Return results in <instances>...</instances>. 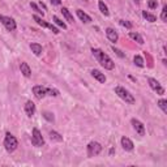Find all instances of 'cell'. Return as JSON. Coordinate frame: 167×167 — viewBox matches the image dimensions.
<instances>
[{
  "mask_svg": "<svg viewBox=\"0 0 167 167\" xmlns=\"http://www.w3.org/2000/svg\"><path fill=\"white\" fill-rule=\"evenodd\" d=\"M0 22H2L7 30H9V32H13V30H16V21H14L13 18L11 17H7V16H0Z\"/></svg>",
  "mask_w": 167,
  "mask_h": 167,
  "instance_id": "7",
  "label": "cell"
},
{
  "mask_svg": "<svg viewBox=\"0 0 167 167\" xmlns=\"http://www.w3.org/2000/svg\"><path fill=\"white\" fill-rule=\"evenodd\" d=\"M51 3L54 5H60L61 4V0H51Z\"/></svg>",
  "mask_w": 167,
  "mask_h": 167,
  "instance_id": "32",
  "label": "cell"
},
{
  "mask_svg": "<svg viewBox=\"0 0 167 167\" xmlns=\"http://www.w3.org/2000/svg\"><path fill=\"white\" fill-rule=\"evenodd\" d=\"M52 20H54V22H55L57 26H60V27H63V29H67V25H65L60 18H57L56 16H54V18H52Z\"/></svg>",
  "mask_w": 167,
  "mask_h": 167,
  "instance_id": "25",
  "label": "cell"
},
{
  "mask_svg": "<svg viewBox=\"0 0 167 167\" xmlns=\"http://www.w3.org/2000/svg\"><path fill=\"white\" fill-rule=\"evenodd\" d=\"M133 60H135V64L137 65V67H140V68L144 67V60H142V57H141L140 55H136Z\"/></svg>",
  "mask_w": 167,
  "mask_h": 167,
  "instance_id": "23",
  "label": "cell"
},
{
  "mask_svg": "<svg viewBox=\"0 0 167 167\" xmlns=\"http://www.w3.org/2000/svg\"><path fill=\"white\" fill-rule=\"evenodd\" d=\"M119 22H120V25H121V26H124V27H127V29H130V27H132V24H130L129 21H125V20H120Z\"/></svg>",
  "mask_w": 167,
  "mask_h": 167,
  "instance_id": "27",
  "label": "cell"
},
{
  "mask_svg": "<svg viewBox=\"0 0 167 167\" xmlns=\"http://www.w3.org/2000/svg\"><path fill=\"white\" fill-rule=\"evenodd\" d=\"M148 82H149V86H150V88L153 89L154 91H157V94H159V96H163V94H165V89L162 88L161 84H159L155 78H149Z\"/></svg>",
  "mask_w": 167,
  "mask_h": 167,
  "instance_id": "9",
  "label": "cell"
},
{
  "mask_svg": "<svg viewBox=\"0 0 167 167\" xmlns=\"http://www.w3.org/2000/svg\"><path fill=\"white\" fill-rule=\"evenodd\" d=\"M4 146H5V150L8 151V153H12V151H14L17 149L18 141H17V139L13 135H11L8 132L5 135V139H4Z\"/></svg>",
  "mask_w": 167,
  "mask_h": 167,
  "instance_id": "3",
  "label": "cell"
},
{
  "mask_svg": "<svg viewBox=\"0 0 167 167\" xmlns=\"http://www.w3.org/2000/svg\"><path fill=\"white\" fill-rule=\"evenodd\" d=\"M112 50H114V52H115L116 55H118V56H120V57H124V56H125V54H123V52L120 51V50L115 48V47H112Z\"/></svg>",
  "mask_w": 167,
  "mask_h": 167,
  "instance_id": "31",
  "label": "cell"
},
{
  "mask_svg": "<svg viewBox=\"0 0 167 167\" xmlns=\"http://www.w3.org/2000/svg\"><path fill=\"white\" fill-rule=\"evenodd\" d=\"M91 76L96 78V80H98L101 84H105L106 82V76L102 73V72H99L98 69H93L91 71Z\"/></svg>",
  "mask_w": 167,
  "mask_h": 167,
  "instance_id": "11",
  "label": "cell"
},
{
  "mask_svg": "<svg viewBox=\"0 0 167 167\" xmlns=\"http://www.w3.org/2000/svg\"><path fill=\"white\" fill-rule=\"evenodd\" d=\"M30 7H32V8H33L35 12H37V13H42V14H43V12L39 9V7H38L37 4H35V3H30Z\"/></svg>",
  "mask_w": 167,
  "mask_h": 167,
  "instance_id": "30",
  "label": "cell"
},
{
  "mask_svg": "<svg viewBox=\"0 0 167 167\" xmlns=\"http://www.w3.org/2000/svg\"><path fill=\"white\" fill-rule=\"evenodd\" d=\"M158 106L161 107V110L165 112V114H167V101L166 99H161L158 102Z\"/></svg>",
  "mask_w": 167,
  "mask_h": 167,
  "instance_id": "24",
  "label": "cell"
},
{
  "mask_svg": "<svg viewBox=\"0 0 167 167\" xmlns=\"http://www.w3.org/2000/svg\"><path fill=\"white\" fill-rule=\"evenodd\" d=\"M130 123H132L133 129L136 130L137 133H139L140 136H145V127H144V124H142V123H141L140 120L132 119V120H130Z\"/></svg>",
  "mask_w": 167,
  "mask_h": 167,
  "instance_id": "10",
  "label": "cell"
},
{
  "mask_svg": "<svg viewBox=\"0 0 167 167\" xmlns=\"http://www.w3.org/2000/svg\"><path fill=\"white\" fill-rule=\"evenodd\" d=\"M50 137H51V140H55V141H63V137L57 132H55V130L50 132Z\"/></svg>",
  "mask_w": 167,
  "mask_h": 167,
  "instance_id": "22",
  "label": "cell"
},
{
  "mask_svg": "<svg viewBox=\"0 0 167 167\" xmlns=\"http://www.w3.org/2000/svg\"><path fill=\"white\" fill-rule=\"evenodd\" d=\"M101 151H102V146H101V144L98 142H90L88 145V155L91 158V157H97Z\"/></svg>",
  "mask_w": 167,
  "mask_h": 167,
  "instance_id": "8",
  "label": "cell"
},
{
  "mask_svg": "<svg viewBox=\"0 0 167 167\" xmlns=\"http://www.w3.org/2000/svg\"><path fill=\"white\" fill-rule=\"evenodd\" d=\"M161 18H162L163 22H166V21H167V7H163L162 14H161Z\"/></svg>",
  "mask_w": 167,
  "mask_h": 167,
  "instance_id": "28",
  "label": "cell"
},
{
  "mask_svg": "<svg viewBox=\"0 0 167 167\" xmlns=\"http://www.w3.org/2000/svg\"><path fill=\"white\" fill-rule=\"evenodd\" d=\"M30 50H32V52H34V55H37V56H39L42 54V46L38 45V43H32Z\"/></svg>",
  "mask_w": 167,
  "mask_h": 167,
  "instance_id": "17",
  "label": "cell"
},
{
  "mask_svg": "<svg viewBox=\"0 0 167 167\" xmlns=\"http://www.w3.org/2000/svg\"><path fill=\"white\" fill-rule=\"evenodd\" d=\"M115 93L118 94V96L123 101H124L125 103H129V105H133L135 103V97L128 90H125L124 88H121V86H116V88H115Z\"/></svg>",
  "mask_w": 167,
  "mask_h": 167,
  "instance_id": "4",
  "label": "cell"
},
{
  "mask_svg": "<svg viewBox=\"0 0 167 167\" xmlns=\"http://www.w3.org/2000/svg\"><path fill=\"white\" fill-rule=\"evenodd\" d=\"M77 16H78V18L82 21V22H85V24H89V22H91V17L90 16H88L84 11H81V9H77Z\"/></svg>",
  "mask_w": 167,
  "mask_h": 167,
  "instance_id": "16",
  "label": "cell"
},
{
  "mask_svg": "<svg viewBox=\"0 0 167 167\" xmlns=\"http://www.w3.org/2000/svg\"><path fill=\"white\" fill-rule=\"evenodd\" d=\"M43 118L47 119L48 121H54V114H51V112H43Z\"/></svg>",
  "mask_w": 167,
  "mask_h": 167,
  "instance_id": "26",
  "label": "cell"
},
{
  "mask_svg": "<svg viewBox=\"0 0 167 167\" xmlns=\"http://www.w3.org/2000/svg\"><path fill=\"white\" fill-rule=\"evenodd\" d=\"M129 37L132 38L133 41H136L137 43H140V45H142V43H144V38L141 37L139 33H129Z\"/></svg>",
  "mask_w": 167,
  "mask_h": 167,
  "instance_id": "20",
  "label": "cell"
},
{
  "mask_svg": "<svg viewBox=\"0 0 167 167\" xmlns=\"http://www.w3.org/2000/svg\"><path fill=\"white\" fill-rule=\"evenodd\" d=\"M25 112L27 116H33L35 114V105L32 102V101H27L25 105Z\"/></svg>",
  "mask_w": 167,
  "mask_h": 167,
  "instance_id": "13",
  "label": "cell"
},
{
  "mask_svg": "<svg viewBox=\"0 0 167 167\" xmlns=\"http://www.w3.org/2000/svg\"><path fill=\"white\" fill-rule=\"evenodd\" d=\"M20 69H21V73H22L25 77H30L32 76V69H30V67L27 65V63H21V65H20Z\"/></svg>",
  "mask_w": 167,
  "mask_h": 167,
  "instance_id": "15",
  "label": "cell"
},
{
  "mask_svg": "<svg viewBox=\"0 0 167 167\" xmlns=\"http://www.w3.org/2000/svg\"><path fill=\"white\" fill-rule=\"evenodd\" d=\"M32 144L34 145V146H43V145H45V140H43V137H42V135H41L38 128H34L33 129Z\"/></svg>",
  "mask_w": 167,
  "mask_h": 167,
  "instance_id": "6",
  "label": "cell"
},
{
  "mask_svg": "<svg viewBox=\"0 0 167 167\" xmlns=\"http://www.w3.org/2000/svg\"><path fill=\"white\" fill-rule=\"evenodd\" d=\"M106 34H107V38L110 39L111 42H118V33H116L112 27H107L106 29Z\"/></svg>",
  "mask_w": 167,
  "mask_h": 167,
  "instance_id": "14",
  "label": "cell"
},
{
  "mask_svg": "<svg viewBox=\"0 0 167 167\" xmlns=\"http://www.w3.org/2000/svg\"><path fill=\"white\" fill-rule=\"evenodd\" d=\"M98 7H99V11L102 12V13L105 14V16H108V14H110V12H108V8H107V5H106L103 2H99Z\"/></svg>",
  "mask_w": 167,
  "mask_h": 167,
  "instance_id": "21",
  "label": "cell"
},
{
  "mask_svg": "<svg viewBox=\"0 0 167 167\" xmlns=\"http://www.w3.org/2000/svg\"><path fill=\"white\" fill-rule=\"evenodd\" d=\"M61 13H63V16L65 17V20H67L68 22H73V16H72L71 12L67 8H61Z\"/></svg>",
  "mask_w": 167,
  "mask_h": 167,
  "instance_id": "19",
  "label": "cell"
},
{
  "mask_svg": "<svg viewBox=\"0 0 167 167\" xmlns=\"http://www.w3.org/2000/svg\"><path fill=\"white\" fill-rule=\"evenodd\" d=\"M121 146H123V149H124V150L130 151V150H133V142L130 141L128 137H123V139H121Z\"/></svg>",
  "mask_w": 167,
  "mask_h": 167,
  "instance_id": "12",
  "label": "cell"
},
{
  "mask_svg": "<svg viewBox=\"0 0 167 167\" xmlns=\"http://www.w3.org/2000/svg\"><path fill=\"white\" fill-rule=\"evenodd\" d=\"M142 16H144V18L146 21H149V22H154V21H157V17L154 16V14H151V13H149L146 11L142 12Z\"/></svg>",
  "mask_w": 167,
  "mask_h": 167,
  "instance_id": "18",
  "label": "cell"
},
{
  "mask_svg": "<svg viewBox=\"0 0 167 167\" xmlns=\"http://www.w3.org/2000/svg\"><path fill=\"white\" fill-rule=\"evenodd\" d=\"M148 5H149V8L154 9V8H157V7H158V3H157V0H149Z\"/></svg>",
  "mask_w": 167,
  "mask_h": 167,
  "instance_id": "29",
  "label": "cell"
},
{
  "mask_svg": "<svg viewBox=\"0 0 167 167\" xmlns=\"http://www.w3.org/2000/svg\"><path fill=\"white\" fill-rule=\"evenodd\" d=\"M91 52H93V55L96 56V59L98 60V63L102 65V67L105 68V69H114V67H115V63L112 61V59L110 56H108L107 54H105L102 50H99V48H93L91 50Z\"/></svg>",
  "mask_w": 167,
  "mask_h": 167,
  "instance_id": "1",
  "label": "cell"
},
{
  "mask_svg": "<svg viewBox=\"0 0 167 167\" xmlns=\"http://www.w3.org/2000/svg\"><path fill=\"white\" fill-rule=\"evenodd\" d=\"M33 93H34V96L37 97L38 99L45 98L46 96H51V97H57V96H59V90L50 89V88H46V86H42V85L34 86V88H33Z\"/></svg>",
  "mask_w": 167,
  "mask_h": 167,
  "instance_id": "2",
  "label": "cell"
},
{
  "mask_svg": "<svg viewBox=\"0 0 167 167\" xmlns=\"http://www.w3.org/2000/svg\"><path fill=\"white\" fill-rule=\"evenodd\" d=\"M33 18H34V21H37V24L41 25L42 27H47V29H50V30H51L54 34H59V29L55 27L52 24H48L47 21H45L42 17H39V16H37V14H35V16H34Z\"/></svg>",
  "mask_w": 167,
  "mask_h": 167,
  "instance_id": "5",
  "label": "cell"
}]
</instances>
